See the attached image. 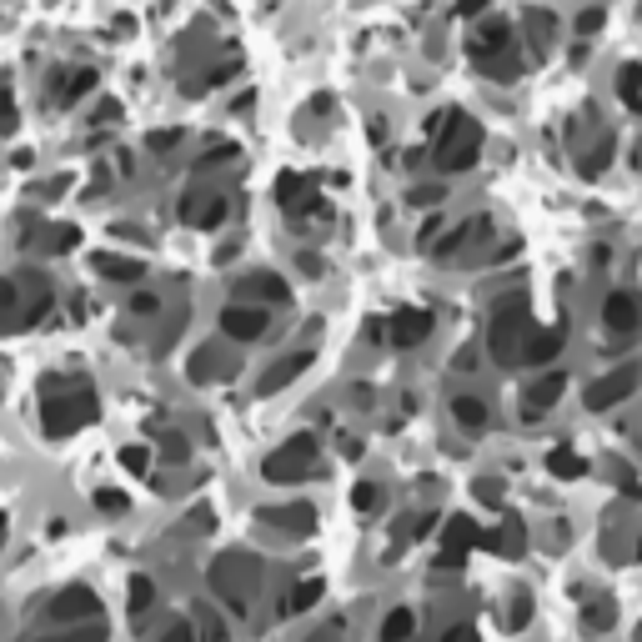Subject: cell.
I'll use <instances>...</instances> for the list:
<instances>
[{"label": "cell", "mask_w": 642, "mask_h": 642, "mask_svg": "<svg viewBox=\"0 0 642 642\" xmlns=\"http://www.w3.org/2000/svg\"><path fill=\"white\" fill-rule=\"evenodd\" d=\"M602 327H607L612 337H622V342H632V337L642 332V306H637L632 291H607V301H602Z\"/></svg>", "instance_id": "cell-5"}, {"label": "cell", "mask_w": 642, "mask_h": 642, "mask_svg": "<svg viewBox=\"0 0 642 642\" xmlns=\"http://www.w3.org/2000/svg\"><path fill=\"white\" fill-rule=\"evenodd\" d=\"M76 241H81L76 226H51V231H46V246H51V251H71Z\"/></svg>", "instance_id": "cell-34"}, {"label": "cell", "mask_w": 642, "mask_h": 642, "mask_svg": "<svg viewBox=\"0 0 642 642\" xmlns=\"http://www.w3.org/2000/svg\"><path fill=\"white\" fill-rule=\"evenodd\" d=\"M91 86H96V76H91V71H76V76H66V81L56 76V91H51V96H56L61 106H71V101H76L81 91H91Z\"/></svg>", "instance_id": "cell-27"}, {"label": "cell", "mask_w": 642, "mask_h": 642, "mask_svg": "<svg viewBox=\"0 0 642 642\" xmlns=\"http://www.w3.org/2000/svg\"><path fill=\"white\" fill-rule=\"evenodd\" d=\"M442 537H447V552L437 557V567H457V562L482 542V527H477L472 517H447V532H442Z\"/></svg>", "instance_id": "cell-8"}, {"label": "cell", "mask_w": 642, "mask_h": 642, "mask_svg": "<svg viewBox=\"0 0 642 642\" xmlns=\"http://www.w3.org/2000/svg\"><path fill=\"white\" fill-rule=\"evenodd\" d=\"M477 497H482L487 507H502V482H497V477H482V482H477Z\"/></svg>", "instance_id": "cell-38"}, {"label": "cell", "mask_w": 642, "mask_h": 642, "mask_svg": "<svg viewBox=\"0 0 642 642\" xmlns=\"http://www.w3.org/2000/svg\"><path fill=\"white\" fill-rule=\"evenodd\" d=\"M51 642H106V627H101V622H81L76 632H66V637H51Z\"/></svg>", "instance_id": "cell-35"}, {"label": "cell", "mask_w": 642, "mask_h": 642, "mask_svg": "<svg viewBox=\"0 0 642 642\" xmlns=\"http://www.w3.org/2000/svg\"><path fill=\"white\" fill-rule=\"evenodd\" d=\"M206 642H226V627L216 617H206Z\"/></svg>", "instance_id": "cell-43"}, {"label": "cell", "mask_w": 642, "mask_h": 642, "mask_svg": "<svg viewBox=\"0 0 642 642\" xmlns=\"http://www.w3.org/2000/svg\"><path fill=\"white\" fill-rule=\"evenodd\" d=\"M311 472H316V437H311V432L291 437L286 447H276V452L261 462V477H266V482H301V477H311Z\"/></svg>", "instance_id": "cell-3"}, {"label": "cell", "mask_w": 642, "mask_h": 642, "mask_svg": "<svg viewBox=\"0 0 642 642\" xmlns=\"http://www.w3.org/2000/svg\"><path fill=\"white\" fill-rule=\"evenodd\" d=\"M352 507H357V512H377V507H382V487H377V482H357Z\"/></svg>", "instance_id": "cell-33"}, {"label": "cell", "mask_w": 642, "mask_h": 642, "mask_svg": "<svg viewBox=\"0 0 642 642\" xmlns=\"http://www.w3.org/2000/svg\"><path fill=\"white\" fill-rule=\"evenodd\" d=\"M186 221L191 226H221L226 221V196H186Z\"/></svg>", "instance_id": "cell-15"}, {"label": "cell", "mask_w": 642, "mask_h": 642, "mask_svg": "<svg viewBox=\"0 0 642 642\" xmlns=\"http://www.w3.org/2000/svg\"><path fill=\"white\" fill-rule=\"evenodd\" d=\"M562 387H567V377H562V372H547L542 382H532V387H527V397H522V417H527V422H537V417L562 397Z\"/></svg>", "instance_id": "cell-12"}, {"label": "cell", "mask_w": 642, "mask_h": 642, "mask_svg": "<svg viewBox=\"0 0 642 642\" xmlns=\"http://www.w3.org/2000/svg\"><path fill=\"white\" fill-rule=\"evenodd\" d=\"M497 622H502L507 632H522V627L532 622V597H527V592H517V597H512V607H507V617L497 612Z\"/></svg>", "instance_id": "cell-30"}, {"label": "cell", "mask_w": 642, "mask_h": 642, "mask_svg": "<svg viewBox=\"0 0 642 642\" xmlns=\"http://www.w3.org/2000/svg\"><path fill=\"white\" fill-rule=\"evenodd\" d=\"M296 261H301V271H306V276H316V271H321V261H316V256H301V251H296Z\"/></svg>", "instance_id": "cell-46"}, {"label": "cell", "mask_w": 642, "mask_h": 642, "mask_svg": "<svg viewBox=\"0 0 642 642\" xmlns=\"http://www.w3.org/2000/svg\"><path fill=\"white\" fill-rule=\"evenodd\" d=\"M221 332L231 342H256V337H266V311L261 306H226L221 311Z\"/></svg>", "instance_id": "cell-9"}, {"label": "cell", "mask_w": 642, "mask_h": 642, "mask_svg": "<svg viewBox=\"0 0 642 642\" xmlns=\"http://www.w3.org/2000/svg\"><path fill=\"white\" fill-rule=\"evenodd\" d=\"M547 472H552L557 482H577V477H587V457L572 452V447H552V452H547Z\"/></svg>", "instance_id": "cell-18"}, {"label": "cell", "mask_w": 642, "mask_h": 642, "mask_svg": "<svg viewBox=\"0 0 642 642\" xmlns=\"http://www.w3.org/2000/svg\"><path fill=\"white\" fill-rule=\"evenodd\" d=\"M607 161H612V136H602V141L582 156V176H602V171H607Z\"/></svg>", "instance_id": "cell-31"}, {"label": "cell", "mask_w": 642, "mask_h": 642, "mask_svg": "<svg viewBox=\"0 0 642 642\" xmlns=\"http://www.w3.org/2000/svg\"><path fill=\"white\" fill-rule=\"evenodd\" d=\"M261 522L266 527H291V532H311L316 527V512L311 507H301V502H286V507H261Z\"/></svg>", "instance_id": "cell-13"}, {"label": "cell", "mask_w": 642, "mask_h": 642, "mask_svg": "<svg viewBox=\"0 0 642 642\" xmlns=\"http://www.w3.org/2000/svg\"><path fill=\"white\" fill-rule=\"evenodd\" d=\"M632 392H637V367H617V372H607V377H597L587 387V407L592 412H607V407L627 402Z\"/></svg>", "instance_id": "cell-6"}, {"label": "cell", "mask_w": 642, "mask_h": 642, "mask_svg": "<svg viewBox=\"0 0 642 642\" xmlns=\"http://www.w3.org/2000/svg\"><path fill=\"white\" fill-rule=\"evenodd\" d=\"M151 602H156V582H151L146 572H141V577H131V617H136V622H146Z\"/></svg>", "instance_id": "cell-26"}, {"label": "cell", "mask_w": 642, "mask_h": 642, "mask_svg": "<svg viewBox=\"0 0 642 642\" xmlns=\"http://www.w3.org/2000/svg\"><path fill=\"white\" fill-rule=\"evenodd\" d=\"M482 156V131L477 121L457 116L452 131H442V146H437V166L442 171H472V161Z\"/></svg>", "instance_id": "cell-4"}, {"label": "cell", "mask_w": 642, "mask_h": 642, "mask_svg": "<svg viewBox=\"0 0 642 642\" xmlns=\"http://www.w3.org/2000/svg\"><path fill=\"white\" fill-rule=\"evenodd\" d=\"M11 327H21V286L0 281V332H11Z\"/></svg>", "instance_id": "cell-25"}, {"label": "cell", "mask_w": 642, "mask_h": 642, "mask_svg": "<svg viewBox=\"0 0 642 642\" xmlns=\"http://www.w3.org/2000/svg\"><path fill=\"white\" fill-rule=\"evenodd\" d=\"M637 552H642V547H637Z\"/></svg>", "instance_id": "cell-50"}, {"label": "cell", "mask_w": 642, "mask_h": 642, "mask_svg": "<svg viewBox=\"0 0 642 642\" xmlns=\"http://www.w3.org/2000/svg\"><path fill=\"white\" fill-rule=\"evenodd\" d=\"M532 332V306L527 291H512L492 306V327H487V347L497 362H522V342Z\"/></svg>", "instance_id": "cell-1"}, {"label": "cell", "mask_w": 642, "mask_h": 642, "mask_svg": "<svg viewBox=\"0 0 642 642\" xmlns=\"http://www.w3.org/2000/svg\"><path fill=\"white\" fill-rule=\"evenodd\" d=\"M216 377H231V362L221 357L216 342H206V347H196V357H191V382H216Z\"/></svg>", "instance_id": "cell-14"}, {"label": "cell", "mask_w": 642, "mask_h": 642, "mask_svg": "<svg viewBox=\"0 0 642 642\" xmlns=\"http://www.w3.org/2000/svg\"><path fill=\"white\" fill-rule=\"evenodd\" d=\"M321 592H327V582H321V577L296 582V587H291V597H286V612H306V607H316V602H321Z\"/></svg>", "instance_id": "cell-24"}, {"label": "cell", "mask_w": 642, "mask_h": 642, "mask_svg": "<svg viewBox=\"0 0 642 642\" xmlns=\"http://www.w3.org/2000/svg\"><path fill=\"white\" fill-rule=\"evenodd\" d=\"M131 311H141V316H151V311H156V296H141V291H136V296H131Z\"/></svg>", "instance_id": "cell-41"}, {"label": "cell", "mask_w": 642, "mask_h": 642, "mask_svg": "<svg viewBox=\"0 0 642 642\" xmlns=\"http://www.w3.org/2000/svg\"><path fill=\"white\" fill-rule=\"evenodd\" d=\"M597 26H602V11H587V16L577 21V31H597Z\"/></svg>", "instance_id": "cell-44"}, {"label": "cell", "mask_w": 642, "mask_h": 642, "mask_svg": "<svg viewBox=\"0 0 642 642\" xmlns=\"http://www.w3.org/2000/svg\"><path fill=\"white\" fill-rule=\"evenodd\" d=\"M482 6H487V0H462V16H477Z\"/></svg>", "instance_id": "cell-47"}, {"label": "cell", "mask_w": 642, "mask_h": 642, "mask_svg": "<svg viewBox=\"0 0 642 642\" xmlns=\"http://www.w3.org/2000/svg\"><path fill=\"white\" fill-rule=\"evenodd\" d=\"M482 231H487V221H467L462 231H452V236H447V241L437 246V256H442V261H452V256H457V251H462V246H467L472 236H482Z\"/></svg>", "instance_id": "cell-29"}, {"label": "cell", "mask_w": 642, "mask_h": 642, "mask_svg": "<svg viewBox=\"0 0 642 642\" xmlns=\"http://www.w3.org/2000/svg\"><path fill=\"white\" fill-rule=\"evenodd\" d=\"M0 542H6V517H0Z\"/></svg>", "instance_id": "cell-48"}, {"label": "cell", "mask_w": 642, "mask_h": 642, "mask_svg": "<svg viewBox=\"0 0 642 642\" xmlns=\"http://www.w3.org/2000/svg\"><path fill=\"white\" fill-rule=\"evenodd\" d=\"M562 342H567V332H562V327H532V332H527V342H522V362L542 367V362H552V357L562 352Z\"/></svg>", "instance_id": "cell-11"}, {"label": "cell", "mask_w": 642, "mask_h": 642, "mask_svg": "<svg viewBox=\"0 0 642 642\" xmlns=\"http://www.w3.org/2000/svg\"><path fill=\"white\" fill-rule=\"evenodd\" d=\"M412 632H417L412 607H392V612H387V622H382V642H407Z\"/></svg>", "instance_id": "cell-23"}, {"label": "cell", "mask_w": 642, "mask_h": 642, "mask_svg": "<svg viewBox=\"0 0 642 642\" xmlns=\"http://www.w3.org/2000/svg\"><path fill=\"white\" fill-rule=\"evenodd\" d=\"M442 201V186H417L412 191V206H437Z\"/></svg>", "instance_id": "cell-39"}, {"label": "cell", "mask_w": 642, "mask_h": 642, "mask_svg": "<svg viewBox=\"0 0 642 642\" xmlns=\"http://www.w3.org/2000/svg\"><path fill=\"white\" fill-rule=\"evenodd\" d=\"M236 291H241V296H261V301H286V296H291L276 271H256V276H246Z\"/></svg>", "instance_id": "cell-19"}, {"label": "cell", "mask_w": 642, "mask_h": 642, "mask_svg": "<svg viewBox=\"0 0 642 642\" xmlns=\"http://www.w3.org/2000/svg\"><path fill=\"white\" fill-rule=\"evenodd\" d=\"M482 542L492 547V552H502V557H522L527 552V537H522V522H502V527H492V532H482Z\"/></svg>", "instance_id": "cell-16"}, {"label": "cell", "mask_w": 642, "mask_h": 642, "mask_svg": "<svg viewBox=\"0 0 642 642\" xmlns=\"http://www.w3.org/2000/svg\"><path fill=\"white\" fill-rule=\"evenodd\" d=\"M276 201H281V206H311V211H327V206H321V201L311 196V186H306L301 176H291V171L276 181Z\"/></svg>", "instance_id": "cell-20"}, {"label": "cell", "mask_w": 642, "mask_h": 642, "mask_svg": "<svg viewBox=\"0 0 642 642\" xmlns=\"http://www.w3.org/2000/svg\"><path fill=\"white\" fill-rule=\"evenodd\" d=\"M96 512H111V517H116V512H126V497L111 492V487H101V492H96Z\"/></svg>", "instance_id": "cell-37"}, {"label": "cell", "mask_w": 642, "mask_h": 642, "mask_svg": "<svg viewBox=\"0 0 642 642\" xmlns=\"http://www.w3.org/2000/svg\"><path fill=\"white\" fill-rule=\"evenodd\" d=\"M96 612H101V602H96V592L91 587H66L61 597H51V622H61V627H76V622H96Z\"/></svg>", "instance_id": "cell-7"}, {"label": "cell", "mask_w": 642, "mask_h": 642, "mask_svg": "<svg viewBox=\"0 0 642 642\" xmlns=\"http://www.w3.org/2000/svg\"><path fill=\"white\" fill-rule=\"evenodd\" d=\"M96 271L101 276H111V281H141V261H131V256H111V251H96Z\"/></svg>", "instance_id": "cell-21"}, {"label": "cell", "mask_w": 642, "mask_h": 642, "mask_svg": "<svg viewBox=\"0 0 642 642\" xmlns=\"http://www.w3.org/2000/svg\"><path fill=\"white\" fill-rule=\"evenodd\" d=\"M637 161H642V156H637Z\"/></svg>", "instance_id": "cell-49"}, {"label": "cell", "mask_w": 642, "mask_h": 642, "mask_svg": "<svg viewBox=\"0 0 642 642\" xmlns=\"http://www.w3.org/2000/svg\"><path fill=\"white\" fill-rule=\"evenodd\" d=\"M387 337H392L397 347H407V352H412V347H422V342L432 337V311H412V306H407V311H397V316L387 321Z\"/></svg>", "instance_id": "cell-10"}, {"label": "cell", "mask_w": 642, "mask_h": 642, "mask_svg": "<svg viewBox=\"0 0 642 642\" xmlns=\"http://www.w3.org/2000/svg\"><path fill=\"white\" fill-rule=\"evenodd\" d=\"M46 387H61V397L46 392V432L51 437H71L76 427H86L96 417V392L81 377H61V382L51 377Z\"/></svg>", "instance_id": "cell-2"}, {"label": "cell", "mask_w": 642, "mask_h": 642, "mask_svg": "<svg viewBox=\"0 0 642 642\" xmlns=\"http://www.w3.org/2000/svg\"><path fill=\"white\" fill-rule=\"evenodd\" d=\"M151 146H156V151H171V146H176V131H161V136H151Z\"/></svg>", "instance_id": "cell-45"}, {"label": "cell", "mask_w": 642, "mask_h": 642, "mask_svg": "<svg viewBox=\"0 0 642 642\" xmlns=\"http://www.w3.org/2000/svg\"><path fill=\"white\" fill-rule=\"evenodd\" d=\"M161 642H196V627H191V622H176V627H171Z\"/></svg>", "instance_id": "cell-40"}, {"label": "cell", "mask_w": 642, "mask_h": 642, "mask_svg": "<svg viewBox=\"0 0 642 642\" xmlns=\"http://www.w3.org/2000/svg\"><path fill=\"white\" fill-rule=\"evenodd\" d=\"M617 91H622V101H627L632 111H642V66H622Z\"/></svg>", "instance_id": "cell-28"}, {"label": "cell", "mask_w": 642, "mask_h": 642, "mask_svg": "<svg viewBox=\"0 0 642 642\" xmlns=\"http://www.w3.org/2000/svg\"><path fill=\"white\" fill-rule=\"evenodd\" d=\"M306 362H311V352H296V357H286V362H276L271 367V377H261L256 382V397H271V392H281L296 372H306Z\"/></svg>", "instance_id": "cell-17"}, {"label": "cell", "mask_w": 642, "mask_h": 642, "mask_svg": "<svg viewBox=\"0 0 642 642\" xmlns=\"http://www.w3.org/2000/svg\"><path fill=\"white\" fill-rule=\"evenodd\" d=\"M452 422H457L462 432H482V427H487V402H482V397H457V402H452Z\"/></svg>", "instance_id": "cell-22"}, {"label": "cell", "mask_w": 642, "mask_h": 642, "mask_svg": "<svg viewBox=\"0 0 642 642\" xmlns=\"http://www.w3.org/2000/svg\"><path fill=\"white\" fill-rule=\"evenodd\" d=\"M582 622H587L592 632H607V627H612V602H607V597L587 602V607H582Z\"/></svg>", "instance_id": "cell-32"}, {"label": "cell", "mask_w": 642, "mask_h": 642, "mask_svg": "<svg viewBox=\"0 0 642 642\" xmlns=\"http://www.w3.org/2000/svg\"><path fill=\"white\" fill-rule=\"evenodd\" d=\"M121 462H126V472H151V452L146 447H126Z\"/></svg>", "instance_id": "cell-36"}, {"label": "cell", "mask_w": 642, "mask_h": 642, "mask_svg": "<svg viewBox=\"0 0 642 642\" xmlns=\"http://www.w3.org/2000/svg\"><path fill=\"white\" fill-rule=\"evenodd\" d=\"M442 642H477V632H472V627H467V622H462V627H452V632H447V637H442Z\"/></svg>", "instance_id": "cell-42"}]
</instances>
